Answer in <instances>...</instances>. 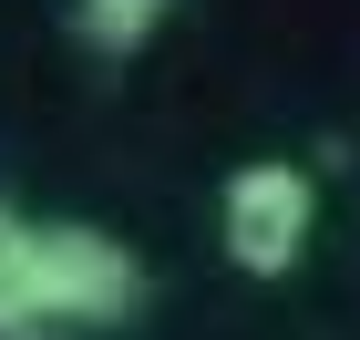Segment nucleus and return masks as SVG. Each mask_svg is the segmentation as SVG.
I'll list each match as a JSON object with an SVG mask.
<instances>
[{
	"mask_svg": "<svg viewBox=\"0 0 360 340\" xmlns=\"http://www.w3.org/2000/svg\"><path fill=\"white\" fill-rule=\"evenodd\" d=\"M309 227H319V186H309V165H288V155H248V165L217 186V248H226V268H248V279H288L309 258Z\"/></svg>",
	"mask_w": 360,
	"mask_h": 340,
	"instance_id": "obj_1",
	"label": "nucleus"
},
{
	"mask_svg": "<svg viewBox=\"0 0 360 340\" xmlns=\"http://www.w3.org/2000/svg\"><path fill=\"white\" fill-rule=\"evenodd\" d=\"M41 299H52V330H134L144 320V258L83 217H41Z\"/></svg>",
	"mask_w": 360,
	"mask_h": 340,
	"instance_id": "obj_2",
	"label": "nucleus"
},
{
	"mask_svg": "<svg viewBox=\"0 0 360 340\" xmlns=\"http://www.w3.org/2000/svg\"><path fill=\"white\" fill-rule=\"evenodd\" d=\"M0 340H62L52 299H41V217L0 196Z\"/></svg>",
	"mask_w": 360,
	"mask_h": 340,
	"instance_id": "obj_3",
	"label": "nucleus"
},
{
	"mask_svg": "<svg viewBox=\"0 0 360 340\" xmlns=\"http://www.w3.org/2000/svg\"><path fill=\"white\" fill-rule=\"evenodd\" d=\"M165 21H175V0H72V42L93 62H134Z\"/></svg>",
	"mask_w": 360,
	"mask_h": 340,
	"instance_id": "obj_4",
	"label": "nucleus"
}]
</instances>
